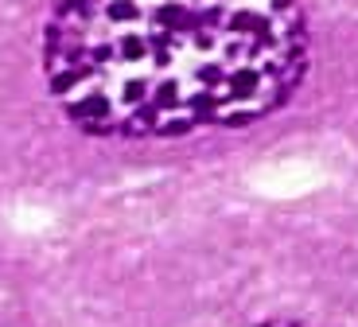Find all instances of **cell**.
Returning <instances> with one entry per match:
<instances>
[{
  "instance_id": "cell-1",
  "label": "cell",
  "mask_w": 358,
  "mask_h": 327,
  "mask_svg": "<svg viewBox=\"0 0 358 327\" xmlns=\"http://www.w3.org/2000/svg\"><path fill=\"white\" fill-rule=\"evenodd\" d=\"M300 0H55L43 78L106 141H168L277 113L308 74Z\"/></svg>"
},
{
  "instance_id": "cell-2",
  "label": "cell",
  "mask_w": 358,
  "mask_h": 327,
  "mask_svg": "<svg viewBox=\"0 0 358 327\" xmlns=\"http://www.w3.org/2000/svg\"><path fill=\"white\" fill-rule=\"evenodd\" d=\"M253 327H304V323H288V319H268V323H253Z\"/></svg>"
}]
</instances>
